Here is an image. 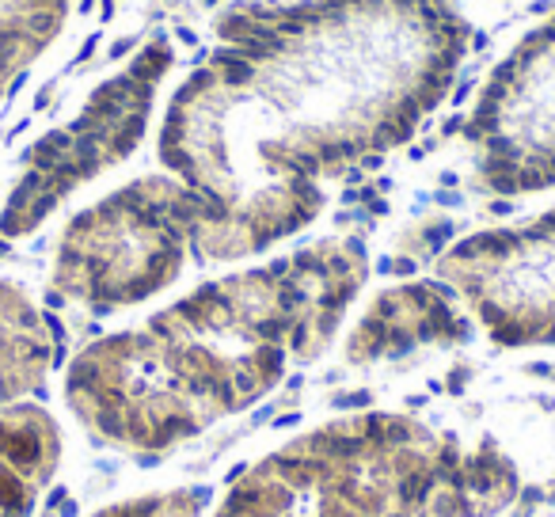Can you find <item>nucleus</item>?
<instances>
[{
  "instance_id": "obj_1",
  "label": "nucleus",
  "mask_w": 555,
  "mask_h": 517,
  "mask_svg": "<svg viewBox=\"0 0 555 517\" xmlns=\"http://www.w3.org/2000/svg\"><path fill=\"white\" fill-rule=\"evenodd\" d=\"M175 88L160 164L198 198V263L319 217L327 183L407 145L468 54L460 0H236Z\"/></svg>"
},
{
  "instance_id": "obj_2",
  "label": "nucleus",
  "mask_w": 555,
  "mask_h": 517,
  "mask_svg": "<svg viewBox=\"0 0 555 517\" xmlns=\"http://www.w3.org/2000/svg\"><path fill=\"white\" fill-rule=\"evenodd\" d=\"M365 278L361 240H319L205 282L141 328L84 346L65 369V403L99 445L163 452L316 361Z\"/></svg>"
},
{
  "instance_id": "obj_3",
  "label": "nucleus",
  "mask_w": 555,
  "mask_h": 517,
  "mask_svg": "<svg viewBox=\"0 0 555 517\" xmlns=\"http://www.w3.org/2000/svg\"><path fill=\"white\" fill-rule=\"evenodd\" d=\"M198 244V198L175 175H141L65 225L54 293L91 312H118L163 293Z\"/></svg>"
},
{
  "instance_id": "obj_4",
  "label": "nucleus",
  "mask_w": 555,
  "mask_h": 517,
  "mask_svg": "<svg viewBox=\"0 0 555 517\" xmlns=\"http://www.w3.org/2000/svg\"><path fill=\"white\" fill-rule=\"evenodd\" d=\"M172 42H145L122 73H115L91 91L73 122L46 133L27 152L23 172L0 214V232L27 236L65 198H73L80 187H88L115 164H122L145 137L156 107V91H160L163 76L172 73Z\"/></svg>"
},
{
  "instance_id": "obj_5",
  "label": "nucleus",
  "mask_w": 555,
  "mask_h": 517,
  "mask_svg": "<svg viewBox=\"0 0 555 517\" xmlns=\"http://www.w3.org/2000/svg\"><path fill=\"white\" fill-rule=\"evenodd\" d=\"M475 179L490 194L555 187V12L487 76L464 126Z\"/></svg>"
},
{
  "instance_id": "obj_6",
  "label": "nucleus",
  "mask_w": 555,
  "mask_h": 517,
  "mask_svg": "<svg viewBox=\"0 0 555 517\" xmlns=\"http://www.w3.org/2000/svg\"><path fill=\"white\" fill-rule=\"evenodd\" d=\"M468 312L502 346H555V209L460 240L441 255Z\"/></svg>"
},
{
  "instance_id": "obj_7",
  "label": "nucleus",
  "mask_w": 555,
  "mask_h": 517,
  "mask_svg": "<svg viewBox=\"0 0 555 517\" xmlns=\"http://www.w3.org/2000/svg\"><path fill=\"white\" fill-rule=\"evenodd\" d=\"M472 338V312L449 282H407L376 293L346 338L350 361H392L422 346H457Z\"/></svg>"
},
{
  "instance_id": "obj_8",
  "label": "nucleus",
  "mask_w": 555,
  "mask_h": 517,
  "mask_svg": "<svg viewBox=\"0 0 555 517\" xmlns=\"http://www.w3.org/2000/svg\"><path fill=\"white\" fill-rule=\"evenodd\" d=\"M61 426L34 403L0 407V514L31 517L61 464Z\"/></svg>"
},
{
  "instance_id": "obj_9",
  "label": "nucleus",
  "mask_w": 555,
  "mask_h": 517,
  "mask_svg": "<svg viewBox=\"0 0 555 517\" xmlns=\"http://www.w3.org/2000/svg\"><path fill=\"white\" fill-rule=\"evenodd\" d=\"M58 358L54 328L16 282L0 278V407L38 395Z\"/></svg>"
},
{
  "instance_id": "obj_10",
  "label": "nucleus",
  "mask_w": 555,
  "mask_h": 517,
  "mask_svg": "<svg viewBox=\"0 0 555 517\" xmlns=\"http://www.w3.org/2000/svg\"><path fill=\"white\" fill-rule=\"evenodd\" d=\"M69 0H0V99L58 38Z\"/></svg>"
},
{
  "instance_id": "obj_11",
  "label": "nucleus",
  "mask_w": 555,
  "mask_h": 517,
  "mask_svg": "<svg viewBox=\"0 0 555 517\" xmlns=\"http://www.w3.org/2000/svg\"><path fill=\"white\" fill-rule=\"evenodd\" d=\"M205 487H175V491L160 494H141L130 502H115V506L99 509L95 517H202L205 509Z\"/></svg>"
},
{
  "instance_id": "obj_12",
  "label": "nucleus",
  "mask_w": 555,
  "mask_h": 517,
  "mask_svg": "<svg viewBox=\"0 0 555 517\" xmlns=\"http://www.w3.org/2000/svg\"><path fill=\"white\" fill-rule=\"evenodd\" d=\"M213 517H262V514H255V509H251V506H244L240 498L225 494V498H220V506L213 509Z\"/></svg>"
},
{
  "instance_id": "obj_13",
  "label": "nucleus",
  "mask_w": 555,
  "mask_h": 517,
  "mask_svg": "<svg viewBox=\"0 0 555 517\" xmlns=\"http://www.w3.org/2000/svg\"><path fill=\"white\" fill-rule=\"evenodd\" d=\"M0 517H4V514H0Z\"/></svg>"
}]
</instances>
